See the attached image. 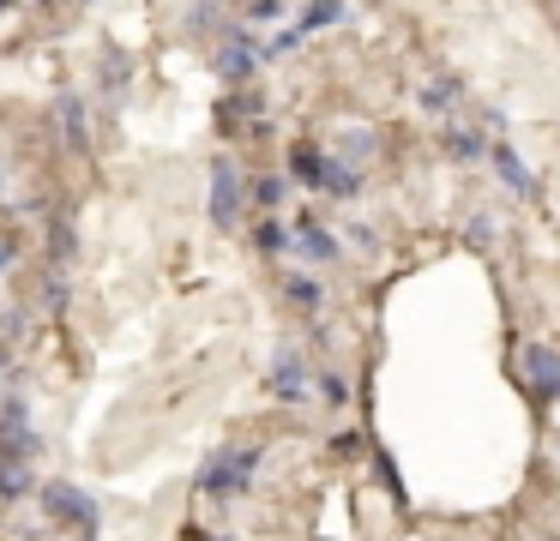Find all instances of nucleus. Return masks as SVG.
<instances>
[{
	"instance_id": "b1692460",
	"label": "nucleus",
	"mask_w": 560,
	"mask_h": 541,
	"mask_svg": "<svg viewBox=\"0 0 560 541\" xmlns=\"http://www.w3.org/2000/svg\"><path fill=\"white\" fill-rule=\"evenodd\" d=\"M218 24V0H199L194 12H187V31H211Z\"/></svg>"
},
{
	"instance_id": "f8f14e48",
	"label": "nucleus",
	"mask_w": 560,
	"mask_h": 541,
	"mask_svg": "<svg viewBox=\"0 0 560 541\" xmlns=\"http://www.w3.org/2000/svg\"><path fill=\"white\" fill-rule=\"evenodd\" d=\"M440 144H446V151L458 156V163H482V156H488V139H482V132L458 127L452 115H446V127H440Z\"/></svg>"
},
{
	"instance_id": "cd10ccee",
	"label": "nucleus",
	"mask_w": 560,
	"mask_h": 541,
	"mask_svg": "<svg viewBox=\"0 0 560 541\" xmlns=\"http://www.w3.org/2000/svg\"><path fill=\"white\" fill-rule=\"evenodd\" d=\"M7 264H13V247H7V240H0V271H7Z\"/></svg>"
},
{
	"instance_id": "a211bd4d",
	"label": "nucleus",
	"mask_w": 560,
	"mask_h": 541,
	"mask_svg": "<svg viewBox=\"0 0 560 541\" xmlns=\"http://www.w3.org/2000/svg\"><path fill=\"white\" fill-rule=\"evenodd\" d=\"M326 192H331V199H355V192H362V175H355V168L343 163V156H331V175H326Z\"/></svg>"
},
{
	"instance_id": "5701e85b",
	"label": "nucleus",
	"mask_w": 560,
	"mask_h": 541,
	"mask_svg": "<svg viewBox=\"0 0 560 541\" xmlns=\"http://www.w3.org/2000/svg\"><path fill=\"white\" fill-rule=\"evenodd\" d=\"M283 192H290V180H283V175L254 180V199H259V204H283Z\"/></svg>"
},
{
	"instance_id": "412c9836",
	"label": "nucleus",
	"mask_w": 560,
	"mask_h": 541,
	"mask_svg": "<svg viewBox=\"0 0 560 541\" xmlns=\"http://www.w3.org/2000/svg\"><path fill=\"white\" fill-rule=\"evenodd\" d=\"M283 0H242V24H278L283 19Z\"/></svg>"
},
{
	"instance_id": "9d476101",
	"label": "nucleus",
	"mask_w": 560,
	"mask_h": 541,
	"mask_svg": "<svg viewBox=\"0 0 560 541\" xmlns=\"http://www.w3.org/2000/svg\"><path fill=\"white\" fill-rule=\"evenodd\" d=\"M488 163L500 168V180H506V187L518 192V199H530V192H536V175H530V163H524V156L512 151L506 139H494V144H488Z\"/></svg>"
},
{
	"instance_id": "6ab92c4d",
	"label": "nucleus",
	"mask_w": 560,
	"mask_h": 541,
	"mask_svg": "<svg viewBox=\"0 0 560 541\" xmlns=\"http://www.w3.org/2000/svg\"><path fill=\"white\" fill-rule=\"evenodd\" d=\"M314 385H319V397H326L331 409H343V403H350V379H343L338 367H319V373H314Z\"/></svg>"
},
{
	"instance_id": "39448f33",
	"label": "nucleus",
	"mask_w": 560,
	"mask_h": 541,
	"mask_svg": "<svg viewBox=\"0 0 560 541\" xmlns=\"http://www.w3.org/2000/svg\"><path fill=\"white\" fill-rule=\"evenodd\" d=\"M266 385L278 403H307V391H314V367H307L302 349H278L266 367Z\"/></svg>"
},
{
	"instance_id": "0eeeda50",
	"label": "nucleus",
	"mask_w": 560,
	"mask_h": 541,
	"mask_svg": "<svg viewBox=\"0 0 560 541\" xmlns=\"http://www.w3.org/2000/svg\"><path fill=\"white\" fill-rule=\"evenodd\" d=\"M0 457H37V427H31L25 397H0Z\"/></svg>"
},
{
	"instance_id": "f03ea898",
	"label": "nucleus",
	"mask_w": 560,
	"mask_h": 541,
	"mask_svg": "<svg viewBox=\"0 0 560 541\" xmlns=\"http://www.w3.org/2000/svg\"><path fill=\"white\" fill-rule=\"evenodd\" d=\"M37 499H43V511H49V524L73 529V536H97L103 529V505L91 499L85 487H73V481H43Z\"/></svg>"
},
{
	"instance_id": "a878e982",
	"label": "nucleus",
	"mask_w": 560,
	"mask_h": 541,
	"mask_svg": "<svg viewBox=\"0 0 560 541\" xmlns=\"http://www.w3.org/2000/svg\"><path fill=\"white\" fill-rule=\"evenodd\" d=\"M380 481H386V487L398 493V505H404V481H398V469H392V457H380Z\"/></svg>"
},
{
	"instance_id": "f257e3e1",
	"label": "nucleus",
	"mask_w": 560,
	"mask_h": 541,
	"mask_svg": "<svg viewBox=\"0 0 560 541\" xmlns=\"http://www.w3.org/2000/svg\"><path fill=\"white\" fill-rule=\"evenodd\" d=\"M259 463H266V451H259V445H235V451H218L206 469H199L194 487L206 493V499H242V493L254 487Z\"/></svg>"
},
{
	"instance_id": "dca6fc26",
	"label": "nucleus",
	"mask_w": 560,
	"mask_h": 541,
	"mask_svg": "<svg viewBox=\"0 0 560 541\" xmlns=\"http://www.w3.org/2000/svg\"><path fill=\"white\" fill-rule=\"evenodd\" d=\"M458 96H464L458 79H428V84H422V108H428V115H440V120L458 108Z\"/></svg>"
},
{
	"instance_id": "c85d7f7f",
	"label": "nucleus",
	"mask_w": 560,
	"mask_h": 541,
	"mask_svg": "<svg viewBox=\"0 0 560 541\" xmlns=\"http://www.w3.org/2000/svg\"><path fill=\"white\" fill-rule=\"evenodd\" d=\"M235 7H242V0H235Z\"/></svg>"
},
{
	"instance_id": "393cba45",
	"label": "nucleus",
	"mask_w": 560,
	"mask_h": 541,
	"mask_svg": "<svg viewBox=\"0 0 560 541\" xmlns=\"http://www.w3.org/2000/svg\"><path fill=\"white\" fill-rule=\"evenodd\" d=\"M343 151H350V156H368V151H374V132H350V139H343Z\"/></svg>"
},
{
	"instance_id": "423d86ee",
	"label": "nucleus",
	"mask_w": 560,
	"mask_h": 541,
	"mask_svg": "<svg viewBox=\"0 0 560 541\" xmlns=\"http://www.w3.org/2000/svg\"><path fill=\"white\" fill-rule=\"evenodd\" d=\"M290 252H302L307 264H338L343 259V247H338V235H331L326 223H319L314 211H302V216H290Z\"/></svg>"
},
{
	"instance_id": "1a4fd4ad",
	"label": "nucleus",
	"mask_w": 560,
	"mask_h": 541,
	"mask_svg": "<svg viewBox=\"0 0 560 541\" xmlns=\"http://www.w3.org/2000/svg\"><path fill=\"white\" fill-rule=\"evenodd\" d=\"M326 175H331V156L319 151V144H290V180L295 187H314V192H326Z\"/></svg>"
},
{
	"instance_id": "6e6552de",
	"label": "nucleus",
	"mask_w": 560,
	"mask_h": 541,
	"mask_svg": "<svg viewBox=\"0 0 560 541\" xmlns=\"http://www.w3.org/2000/svg\"><path fill=\"white\" fill-rule=\"evenodd\" d=\"M524 385H530L536 403H560V349H548V343L524 349Z\"/></svg>"
},
{
	"instance_id": "4468645a",
	"label": "nucleus",
	"mask_w": 560,
	"mask_h": 541,
	"mask_svg": "<svg viewBox=\"0 0 560 541\" xmlns=\"http://www.w3.org/2000/svg\"><path fill=\"white\" fill-rule=\"evenodd\" d=\"M31 493V457H0V499L13 505Z\"/></svg>"
},
{
	"instance_id": "f3484780",
	"label": "nucleus",
	"mask_w": 560,
	"mask_h": 541,
	"mask_svg": "<svg viewBox=\"0 0 560 541\" xmlns=\"http://www.w3.org/2000/svg\"><path fill=\"white\" fill-rule=\"evenodd\" d=\"M254 247L271 252V259H283V252H290V223H283V216H259V223H254Z\"/></svg>"
},
{
	"instance_id": "2eb2a0df",
	"label": "nucleus",
	"mask_w": 560,
	"mask_h": 541,
	"mask_svg": "<svg viewBox=\"0 0 560 541\" xmlns=\"http://www.w3.org/2000/svg\"><path fill=\"white\" fill-rule=\"evenodd\" d=\"M283 295H290L302 313H319V307H326V289H319L307 271H283Z\"/></svg>"
},
{
	"instance_id": "aec40b11",
	"label": "nucleus",
	"mask_w": 560,
	"mask_h": 541,
	"mask_svg": "<svg viewBox=\"0 0 560 541\" xmlns=\"http://www.w3.org/2000/svg\"><path fill=\"white\" fill-rule=\"evenodd\" d=\"M494 235H500V228H494V216H488V211H476V216H470V228H464V247L488 252V247H494Z\"/></svg>"
},
{
	"instance_id": "bb28decb",
	"label": "nucleus",
	"mask_w": 560,
	"mask_h": 541,
	"mask_svg": "<svg viewBox=\"0 0 560 541\" xmlns=\"http://www.w3.org/2000/svg\"><path fill=\"white\" fill-rule=\"evenodd\" d=\"M350 240H355V247H368V252L380 247V235H374V228H368V223H355V228H350Z\"/></svg>"
},
{
	"instance_id": "ddd939ff",
	"label": "nucleus",
	"mask_w": 560,
	"mask_h": 541,
	"mask_svg": "<svg viewBox=\"0 0 560 541\" xmlns=\"http://www.w3.org/2000/svg\"><path fill=\"white\" fill-rule=\"evenodd\" d=\"M295 24H302L307 36H314V31H331V24H350V0H307Z\"/></svg>"
},
{
	"instance_id": "c756f323",
	"label": "nucleus",
	"mask_w": 560,
	"mask_h": 541,
	"mask_svg": "<svg viewBox=\"0 0 560 541\" xmlns=\"http://www.w3.org/2000/svg\"><path fill=\"white\" fill-rule=\"evenodd\" d=\"M0 367H7V361H0Z\"/></svg>"
},
{
	"instance_id": "20e7f679",
	"label": "nucleus",
	"mask_w": 560,
	"mask_h": 541,
	"mask_svg": "<svg viewBox=\"0 0 560 541\" xmlns=\"http://www.w3.org/2000/svg\"><path fill=\"white\" fill-rule=\"evenodd\" d=\"M259 72V36L247 31V24H230L218 43V79L223 84H247Z\"/></svg>"
},
{
	"instance_id": "7ed1b4c3",
	"label": "nucleus",
	"mask_w": 560,
	"mask_h": 541,
	"mask_svg": "<svg viewBox=\"0 0 560 541\" xmlns=\"http://www.w3.org/2000/svg\"><path fill=\"white\" fill-rule=\"evenodd\" d=\"M242 204H247L242 168H235V156H218V163H211V223L235 228V223H242Z\"/></svg>"
},
{
	"instance_id": "9b49d317",
	"label": "nucleus",
	"mask_w": 560,
	"mask_h": 541,
	"mask_svg": "<svg viewBox=\"0 0 560 541\" xmlns=\"http://www.w3.org/2000/svg\"><path fill=\"white\" fill-rule=\"evenodd\" d=\"M55 108H61V139L73 144V151H85V144H91V132H85V96L61 91V96H55Z\"/></svg>"
},
{
	"instance_id": "4be33fe9",
	"label": "nucleus",
	"mask_w": 560,
	"mask_h": 541,
	"mask_svg": "<svg viewBox=\"0 0 560 541\" xmlns=\"http://www.w3.org/2000/svg\"><path fill=\"white\" fill-rule=\"evenodd\" d=\"M302 43H307V31H302V24H283V31L266 43V55H295Z\"/></svg>"
}]
</instances>
